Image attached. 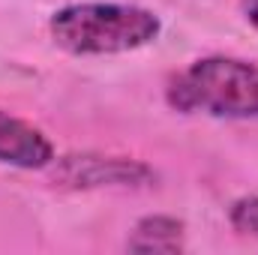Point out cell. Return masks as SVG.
Listing matches in <instances>:
<instances>
[{"label":"cell","instance_id":"obj_1","mask_svg":"<svg viewBox=\"0 0 258 255\" xmlns=\"http://www.w3.org/2000/svg\"><path fill=\"white\" fill-rule=\"evenodd\" d=\"M159 18L132 3H75L51 18L54 42L72 54L135 51L159 36Z\"/></svg>","mask_w":258,"mask_h":255},{"label":"cell","instance_id":"obj_2","mask_svg":"<svg viewBox=\"0 0 258 255\" xmlns=\"http://www.w3.org/2000/svg\"><path fill=\"white\" fill-rule=\"evenodd\" d=\"M168 105L210 117H258V63L237 57H204L168 81Z\"/></svg>","mask_w":258,"mask_h":255},{"label":"cell","instance_id":"obj_3","mask_svg":"<svg viewBox=\"0 0 258 255\" xmlns=\"http://www.w3.org/2000/svg\"><path fill=\"white\" fill-rule=\"evenodd\" d=\"M51 177L57 186L69 189H99V186H147L156 180V171L126 156L72 153L51 162Z\"/></svg>","mask_w":258,"mask_h":255},{"label":"cell","instance_id":"obj_4","mask_svg":"<svg viewBox=\"0 0 258 255\" xmlns=\"http://www.w3.org/2000/svg\"><path fill=\"white\" fill-rule=\"evenodd\" d=\"M0 162L15 168H48L54 162V147L36 126L0 108Z\"/></svg>","mask_w":258,"mask_h":255},{"label":"cell","instance_id":"obj_5","mask_svg":"<svg viewBox=\"0 0 258 255\" xmlns=\"http://www.w3.org/2000/svg\"><path fill=\"white\" fill-rule=\"evenodd\" d=\"M129 252H180L183 222L174 216H144L126 240Z\"/></svg>","mask_w":258,"mask_h":255},{"label":"cell","instance_id":"obj_6","mask_svg":"<svg viewBox=\"0 0 258 255\" xmlns=\"http://www.w3.org/2000/svg\"><path fill=\"white\" fill-rule=\"evenodd\" d=\"M234 231L240 234H249L258 237V195H246V198H237L231 204V213H228Z\"/></svg>","mask_w":258,"mask_h":255},{"label":"cell","instance_id":"obj_7","mask_svg":"<svg viewBox=\"0 0 258 255\" xmlns=\"http://www.w3.org/2000/svg\"><path fill=\"white\" fill-rule=\"evenodd\" d=\"M240 6H243L246 21H249V24L258 30V0H240Z\"/></svg>","mask_w":258,"mask_h":255}]
</instances>
